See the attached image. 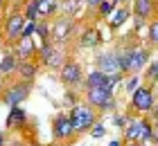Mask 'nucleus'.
Here are the masks:
<instances>
[{"mask_svg": "<svg viewBox=\"0 0 158 146\" xmlns=\"http://www.w3.org/2000/svg\"><path fill=\"white\" fill-rule=\"evenodd\" d=\"M120 56V68H122V74L124 72H140L142 68L147 65V58H149V52L142 47H129L124 49Z\"/></svg>", "mask_w": 158, "mask_h": 146, "instance_id": "obj_1", "label": "nucleus"}, {"mask_svg": "<svg viewBox=\"0 0 158 146\" xmlns=\"http://www.w3.org/2000/svg\"><path fill=\"white\" fill-rule=\"evenodd\" d=\"M70 115V121H73V128L75 133H81V130H88L97 124V112L93 106H75L73 110L68 112Z\"/></svg>", "mask_w": 158, "mask_h": 146, "instance_id": "obj_2", "label": "nucleus"}, {"mask_svg": "<svg viewBox=\"0 0 158 146\" xmlns=\"http://www.w3.org/2000/svg\"><path fill=\"white\" fill-rule=\"evenodd\" d=\"M152 133H154V126L145 119H129L127 121V128H124V137L129 142H152Z\"/></svg>", "mask_w": 158, "mask_h": 146, "instance_id": "obj_3", "label": "nucleus"}, {"mask_svg": "<svg viewBox=\"0 0 158 146\" xmlns=\"http://www.w3.org/2000/svg\"><path fill=\"white\" fill-rule=\"evenodd\" d=\"M86 101H88V106L99 108V110H113L115 108L113 90H106V88H86Z\"/></svg>", "mask_w": 158, "mask_h": 146, "instance_id": "obj_4", "label": "nucleus"}, {"mask_svg": "<svg viewBox=\"0 0 158 146\" xmlns=\"http://www.w3.org/2000/svg\"><path fill=\"white\" fill-rule=\"evenodd\" d=\"M39 58H41V65H45V68H50V70H54V68L61 70V65L66 63L63 61L61 47L54 45V43H43V45L39 47Z\"/></svg>", "mask_w": 158, "mask_h": 146, "instance_id": "obj_5", "label": "nucleus"}, {"mask_svg": "<svg viewBox=\"0 0 158 146\" xmlns=\"http://www.w3.org/2000/svg\"><path fill=\"white\" fill-rule=\"evenodd\" d=\"M73 29H75L73 18L63 16V18H59V20H54V23L50 25V43H54V45H59V47H61L63 43L70 38Z\"/></svg>", "mask_w": 158, "mask_h": 146, "instance_id": "obj_6", "label": "nucleus"}, {"mask_svg": "<svg viewBox=\"0 0 158 146\" xmlns=\"http://www.w3.org/2000/svg\"><path fill=\"white\" fill-rule=\"evenodd\" d=\"M59 79H61V83H66L68 88H75V85H79V83L86 81L84 68L77 61H66V63L61 65V70H59Z\"/></svg>", "mask_w": 158, "mask_h": 146, "instance_id": "obj_7", "label": "nucleus"}, {"mask_svg": "<svg viewBox=\"0 0 158 146\" xmlns=\"http://www.w3.org/2000/svg\"><path fill=\"white\" fill-rule=\"evenodd\" d=\"M122 81V72L120 74H104L99 70H93L86 77V88H106V90H115V85Z\"/></svg>", "mask_w": 158, "mask_h": 146, "instance_id": "obj_8", "label": "nucleus"}, {"mask_svg": "<svg viewBox=\"0 0 158 146\" xmlns=\"http://www.w3.org/2000/svg\"><path fill=\"white\" fill-rule=\"evenodd\" d=\"M30 88H32V83H25V81L14 83V85H9V88L2 92V101H5L7 106L16 108V106H20V104L27 99V94H30Z\"/></svg>", "mask_w": 158, "mask_h": 146, "instance_id": "obj_9", "label": "nucleus"}, {"mask_svg": "<svg viewBox=\"0 0 158 146\" xmlns=\"http://www.w3.org/2000/svg\"><path fill=\"white\" fill-rule=\"evenodd\" d=\"M25 25H27V18H25V14H20V11H14L11 16L7 18L5 34H7V38H9V43H16V41L23 38Z\"/></svg>", "mask_w": 158, "mask_h": 146, "instance_id": "obj_10", "label": "nucleus"}, {"mask_svg": "<svg viewBox=\"0 0 158 146\" xmlns=\"http://www.w3.org/2000/svg\"><path fill=\"white\" fill-rule=\"evenodd\" d=\"M52 135L56 142H66L75 135V128H73V121H70V115L68 112H59L52 121Z\"/></svg>", "mask_w": 158, "mask_h": 146, "instance_id": "obj_11", "label": "nucleus"}, {"mask_svg": "<svg viewBox=\"0 0 158 146\" xmlns=\"http://www.w3.org/2000/svg\"><path fill=\"white\" fill-rule=\"evenodd\" d=\"M95 65L99 72H104V74H120L122 68H120V56L115 52H104L95 58Z\"/></svg>", "mask_w": 158, "mask_h": 146, "instance_id": "obj_12", "label": "nucleus"}, {"mask_svg": "<svg viewBox=\"0 0 158 146\" xmlns=\"http://www.w3.org/2000/svg\"><path fill=\"white\" fill-rule=\"evenodd\" d=\"M133 108L140 112H149L154 108V92L152 88H138L133 92Z\"/></svg>", "mask_w": 158, "mask_h": 146, "instance_id": "obj_13", "label": "nucleus"}, {"mask_svg": "<svg viewBox=\"0 0 158 146\" xmlns=\"http://www.w3.org/2000/svg\"><path fill=\"white\" fill-rule=\"evenodd\" d=\"M99 32L95 27H88V29H84L81 36H79V47H84V49H88V47H97L99 45Z\"/></svg>", "mask_w": 158, "mask_h": 146, "instance_id": "obj_14", "label": "nucleus"}, {"mask_svg": "<svg viewBox=\"0 0 158 146\" xmlns=\"http://www.w3.org/2000/svg\"><path fill=\"white\" fill-rule=\"evenodd\" d=\"M36 63L34 61H20L18 63V70H16V74L20 77V81H25V83H32L34 81V77H36Z\"/></svg>", "mask_w": 158, "mask_h": 146, "instance_id": "obj_15", "label": "nucleus"}, {"mask_svg": "<svg viewBox=\"0 0 158 146\" xmlns=\"http://www.w3.org/2000/svg\"><path fill=\"white\" fill-rule=\"evenodd\" d=\"M34 52H36V45H34L32 38H20L16 43V56L20 58V61H30Z\"/></svg>", "mask_w": 158, "mask_h": 146, "instance_id": "obj_16", "label": "nucleus"}, {"mask_svg": "<svg viewBox=\"0 0 158 146\" xmlns=\"http://www.w3.org/2000/svg\"><path fill=\"white\" fill-rule=\"evenodd\" d=\"M39 2V18H50L61 9V0H36Z\"/></svg>", "mask_w": 158, "mask_h": 146, "instance_id": "obj_17", "label": "nucleus"}, {"mask_svg": "<svg viewBox=\"0 0 158 146\" xmlns=\"http://www.w3.org/2000/svg\"><path fill=\"white\" fill-rule=\"evenodd\" d=\"M154 11V0H133V14L135 18L145 20L147 16H152Z\"/></svg>", "mask_w": 158, "mask_h": 146, "instance_id": "obj_18", "label": "nucleus"}, {"mask_svg": "<svg viewBox=\"0 0 158 146\" xmlns=\"http://www.w3.org/2000/svg\"><path fill=\"white\" fill-rule=\"evenodd\" d=\"M18 56L16 54H5L2 56V63H0V77H7V74H14L18 70Z\"/></svg>", "mask_w": 158, "mask_h": 146, "instance_id": "obj_19", "label": "nucleus"}, {"mask_svg": "<svg viewBox=\"0 0 158 146\" xmlns=\"http://www.w3.org/2000/svg\"><path fill=\"white\" fill-rule=\"evenodd\" d=\"M129 20V7H120V9H115L113 11V16H111V29H118V27H122Z\"/></svg>", "mask_w": 158, "mask_h": 146, "instance_id": "obj_20", "label": "nucleus"}, {"mask_svg": "<svg viewBox=\"0 0 158 146\" xmlns=\"http://www.w3.org/2000/svg\"><path fill=\"white\" fill-rule=\"evenodd\" d=\"M61 11L68 18H75L81 11V0H61Z\"/></svg>", "mask_w": 158, "mask_h": 146, "instance_id": "obj_21", "label": "nucleus"}, {"mask_svg": "<svg viewBox=\"0 0 158 146\" xmlns=\"http://www.w3.org/2000/svg\"><path fill=\"white\" fill-rule=\"evenodd\" d=\"M27 119V112L23 110L20 106H16V108H11V112H9V119H7V126H16V124H23Z\"/></svg>", "mask_w": 158, "mask_h": 146, "instance_id": "obj_22", "label": "nucleus"}, {"mask_svg": "<svg viewBox=\"0 0 158 146\" xmlns=\"http://www.w3.org/2000/svg\"><path fill=\"white\" fill-rule=\"evenodd\" d=\"M25 18L27 20H32V23H36V20H39V2H36V0H30V2H27L25 5Z\"/></svg>", "mask_w": 158, "mask_h": 146, "instance_id": "obj_23", "label": "nucleus"}, {"mask_svg": "<svg viewBox=\"0 0 158 146\" xmlns=\"http://www.w3.org/2000/svg\"><path fill=\"white\" fill-rule=\"evenodd\" d=\"M36 38L41 41V45L43 43H50V23H36Z\"/></svg>", "mask_w": 158, "mask_h": 146, "instance_id": "obj_24", "label": "nucleus"}, {"mask_svg": "<svg viewBox=\"0 0 158 146\" xmlns=\"http://www.w3.org/2000/svg\"><path fill=\"white\" fill-rule=\"evenodd\" d=\"M113 11H115V0H106V2H102V5H99V9H97V14L102 18H111Z\"/></svg>", "mask_w": 158, "mask_h": 146, "instance_id": "obj_25", "label": "nucleus"}, {"mask_svg": "<svg viewBox=\"0 0 158 146\" xmlns=\"http://www.w3.org/2000/svg\"><path fill=\"white\" fill-rule=\"evenodd\" d=\"M147 34H149V43H152V45H158V18L149 23Z\"/></svg>", "mask_w": 158, "mask_h": 146, "instance_id": "obj_26", "label": "nucleus"}, {"mask_svg": "<svg viewBox=\"0 0 158 146\" xmlns=\"http://www.w3.org/2000/svg\"><path fill=\"white\" fill-rule=\"evenodd\" d=\"M104 135H106V128L102 126V124H95L93 130H90V137L93 140H99V137H104Z\"/></svg>", "mask_w": 158, "mask_h": 146, "instance_id": "obj_27", "label": "nucleus"}, {"mask_svg": "<svg viewBox=\"0 0 158 146\" xmlns=\"http://www.w3.org/2000/svg\"><path fill=\"white\" fill-rule=\"evenodd\" d=\"M147 77H149V81H158V61L149 65V70H147Z\"/></svg>", "mask_w": 158, "mask_h": 146, "instance_id": "obj_28", "label": "nucleus"}, {"mask_svg": "<svg viewBox=\"0 0 158 146\" xmlns=\"http://www.w3.org/2000/svg\"><path fill=\"white\" fill-rule=\"evenodd\" d=\"M32 34H36V23L27 20V25H25V32H23V38H30Z\"/></svg>", "mask_w": 158, "mask_h": 146, "instance_id": "obj_29", "label": "nucleus"}, {"mask_svg": "<svg viewBox=\"0 0 158 146\" xmlns=\"http://www.w3.org/2000/svg\"><path fill=\"white\" fill-rule=\"evenodd\" d=\"M138 90V77H131L127 81V92H135Z\"/></svg>", "mask_w": 158, "mask_h": 146, "instance_id": "obj_30", "label": "nucleus"}, {"mask_svg": "<svg viewBox=\"0 0 158 146\" xmlns=\"http://www.w3.org/2000/svg\"><path fill=\"white\" fill-rule=\"evenodd\" d=\"M106 2V0H86V5L90 7V9H99V5Z\"/></svg>", "mask_w": 158, "mask_h": 146, "instance_id": "obj_31", "label": "nucleus"}, {"mask_svg": "<svg viewBox=\"0 0 158 146\" xmlns=\"http://www.w3.org/2000/svg\"><path fill=\"white\" fill-rule=\"evenodd\" d=\"M154 121H156V126H158V104L154 106Z\"/></svg>", "mask_w": 158, "mask_h": 146, "instance_id": "obj_32", "label": "nucleus"}, {"mask_svg": "<svg viewBox=\"0 0 158 146\" xmlns=\"http://www.w3.org/2000/svg\"><path fill=\"white\" fill-rule=\"evenodd\" d=\"M5 144H7V135L0 133V146H5Z\"/></svg>", "mask_w": 158, "mask_h": 146, "instance_id": "obj_33", "label": "nucleus"}, {"mask_svg": "<svg viewBox=\"0 0 158 146\" xmlns=\"http://www.w3.org/2000/svg\"><path fill=\"white\" fill-rule=\"evenodd\" d=\"M109 146H120V140H113V142H111Z\"/></svg>", "mask_w": 158, "mask_h": 146, "instance_id": "obj_34", "label": "nucleus"}, {"mask_svg": "<svg viewBox=\"0 0 158 146\" xmlns=\"http://www.w3.org/2000/svg\"><path fill=\"white\" fill-rule=\"evenodd\" d=\"M5 2H7V0H0V7H5Z\"/></svg>", "mask_w": 158, "mask_h": 146, "instance_id": "obj_35", "label": "nucleus"}, {"mask_svg": "<svg viewBox=\"0 0 158 146\" xmlns=\"http://www.w3.org/2000/svg\"><path fill=\"white\" fill-rule=\"evenodd\" d=\"M2 56H5V54H0V63H2Z\"/></svg>", "mask_w": 158, "mask_h": 146, "instance_id": "obj_36", "label": "nucleus"}, {"mask_svg": "<svg viewBox=\"0 0 158 146\" xmlns=\"http://www.w3.org/2000/svg\"><path fill=\"white\" fill-rule=\"evenodd\" d=\"M30 146H41V144H30Z\"/></svg>", "mask_w": 158, "mask_h": 146, "instance_id": "obj_37", "label": "nucleus"}, {"mask_svg": "<svg viewBox=\"0 0 158 146\" xmlns=\"http://www.w3.org/2000/svg\"><path fill=\"white\" fill-rule=\"evenodd\" d=\"M52 146H63V144H52Z\"/></svg>", "mask_w": 158, "mask_h": 146, "instance_id": "obj_38", "label": "nucleus"}, {"mask_svg": "<svg viewBox=\"0 0 158 146\" xmlns=\"http://www.w3.org/2000/svg\"><path fill=\"white\" fill-rule=\"evenodd\" d=\"M0 45H2V41H0Z\"/></svg>", "mask_w": 158, "mask_h": 146, "instance_id": "obj_39", "label": "nucleus"}, {"mask_svg": "<svg viewBox=\"0 0 158 146\" xmlns=\"http://www.w3.org/2000/svg\"><path fill=\"white\" fill-rule=\"evenodd\" d=\"M156 5H158V0H156Z\"/></svg>", "mask_w": 158, "mask_h": 146, "instance_id": "obj_40", "label": "nucleus"}]
</instances>
